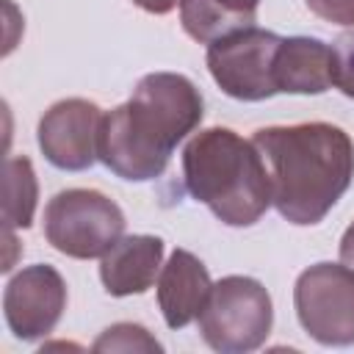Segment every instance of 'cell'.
<instances>
[{
  "label": "cell",
  "instance_id": "cell-13",
  "mask_svg": "<svg viewBox=\"0 0 354 354\" xmlns=\"http://www.w3.org/2000/svg\"><path fill=\"white\" fill-rule=\"evenodd\" d=\"M180 25L194 41L213 44L221 36L252 28L254 17L227 8L221 0H183L180 3Z\"/></svg>",
  "mask_w": 354,
  "mask_h": 354
},
{
  "label": "cell",
  "instance_id": "cell-12",
  "mask_svg": "<svg viewBox=\"0 0 354 354\" xmlns=\"http://www.w3.org/2000/svg\"><path fill=\"white\" fill-rule=\"evenodd\" d=\"M277 94H324L335 86L332 44L315 36H288L274 55Z\"/></svg>",
  "mask_w": 354,
  "mask_h": 354
},
{
  "label": "cell",
  "instance_id": "cell-4",
  "mask_svg": "<svg viewBox=\"0 0 354 354\" xmlns=\"http://www.w3.org/2000/svg\"><path fill=\"white\" fill-rule=\"evenodd\" d=\"M199 335L218 354H246L266 343L274 324V304L263 282L230 274L213 282L205 310L199 313Z\"/></svg>",
  "mask_w": 354,
  "mask_h": 354
},
{
  "label": "cell",
  "instance_id": "cell-19",
  "mask_svg": "<svg viewBox=\"0 0 354 354\" xmlns=\"http://www.w3.org/2000/svg\"><path fill=\"white\" fill-rule=\"evenodd\" d=\"M138 8H144L147 14H158V17H163V14H169L171 8H177L183 0H133Z\"/></svg>",
  "mask_w": 354,
  "mask_h": 354
},
{
  "label": "cell",
  "instance_id": "cell-7",
  "mask_svg": "<svg viewBox=\"0 0 354 354\" xmlns=\"http://www.w3.org/2000/svg\"><path fill=\"white\" fill-rule=\"evenodd\" d=\"M279 41L282 36L252 25L207 44L205 61L216 86L241 102H260L274 97V55Z\"/></svg>",
  "mask_w": 354,
  "mask_h": 354
},
{
  "label": "cell",
  "instance_id": "cell-17",
  "mask_svg": "<svg viewBox=\"0 0 354 354\" xmlns=\"http://www.w3.org/2000/svg\"><path fill=\"white\" fill-rule=\"evenodd\" d=\"M304 3L324 22H332L340 28H354V0H304Z\"/></svg>",
  "mask_w": 354,
  "mask_h": 354
},
{
  "label": "cell",
  "instance_id": "cell-18",
  "mask_svg": "<svg viewBox=\"0 0 354 354\" xmlns=\"http://www.w3.org/2000/svg\"><path fill=\"white\" fill-rule=\"evenodd\" d=\"M340 263L354 271V221L346 227V232L340 238Z\"/></svg>",
  "mask_w": 354,
  "mask_h": 354
},
{
  "label": "cell",
  "instance_id": "cell-14",
  "mask_svg": "<svg viewBox=\"0 0 354 354\" xmlns=\"http://www.w3.org/2000/svg\"><path fill=\"white\" fill-rule=\"evenodd\" d=\"M3 221L6 232L28 230L33 224L36 199H39V183L33 163L25 155H14L6 160V180H3Z\"/></svg>",
  "mask_w": 354,
  "mask_h": 354
},
{
  "label": "cell",
  "instance_id": "cell-5",
  "mask_svg": "<svg viewBox=\"0 0 354 354\" xmlns=\"http://www.w3.org/2000/svg\"><path fill=\"white\" fill-rule=\"evenodd\" d=\"M122 235V207L97 188L58 191L44 207V238L55 252L66 257H102Z\"/></svg>",
  "mask_w": 354,
  "mask_h": 354
},
{
  "label": "cell",
  "instance_id": "cell-8",
  "mask_svg": "<svg viewBox=\"0 0 354 354\" xmlns=\"http://www.w3.org/2000/svg\"><path fill=\"white\" fill-rule=\"evenodd\" d=\"M102 111L97 102L83 97H69L53 102L39 119V149L41 155L64 171H86L94 166L100 141Z\"/></svg>",
  "mask_w": 354,
  "mask_h": 354
},
{
  "label": "cell",
  "instance_id": "cell-11",
  "mask_svg": "<svg viewBox=\"0 0 354 354\" xmlns=\"http://www.w3.org/2000/svg\"><path fill=\"white\" fill-rule=\"evenodd\" d=\"M163 268V241L158 235H122L100 257L102 288L122 299L147 293Z\"/></svg>",
  "mask_w": 354,
  "mask_h": 354
},
{
  "label": "cell",
  "instance_id": "cell-20",
  "mask_svg": "<svg viewBox=\"0 0 354 354\" xmlns=\"http://www.w3.org/2000/svg\"><path fill=\"white\" fill-rule=\"evenodd\" d=\"M227 8H232V11H238V14H249V17H254L257 14V6H260V0H221Z\"/></svg>",
  "mask_w": 354,
  "mask_h": 354
},
{
  "label": "cell",
  "instance_id": "cell-2",
  "mask_svg": "<svg viewBox=\"0 0 354 354\" xmlns=\"http://www.w3.org/2000/svg\"><path fill=\"white\" fill-rule=\"evenodd\" d=\"M252 141L268 171L271 205L296 227L324 221L354 180V141L337 124H274L254 130Z\"/></svg>",
  "mask_w": 354,
  "mask_h": 354
},
{
  "label": "cell",
  "instance_id": "cell-15",
  "mask_svg": "<svg viewBox=\"0 0 354 354\" xmlns=\"http://www.w3.org/2000/svg\"><path fill=\"white\" fill-rule=\"evenodd\" d=\"M94 351H163V346L149 335L147 326L122 321L108 326L91 346Z\"/></svg>",
  "mask_w": 354,
  "mask_h": 354
},
{
  "label": "cell",
  "instance_id": "cell-1",
  "mask_svg": "<svg viewBox=\"0 0 354 354\" xmlns=\"http://www.w3.org/2000/svg\"><path fill=\"white\" fill-rule=\"evenodd\" d=\"M205 100L180 72H149L133 97L102 113L97 158L116 177L147 183L166 171L174 147L202 124Z\"/></svg>",
  "mask_w": 354,
  "mask_h": 354
},
{
  "label": "cell",
  "instance_id": "cell-9",
  "mask_svg": "<svg viewBox=\"0 0 354 354\" xmlns=\"http://www.w3.org/2000/svg\"><path fill=\"white\" fill-rule=\"evenodd\" d=\"M66 310V282L47 263L25 266L3 290L6 324L17 340L47 337Z\"/></svg>",
  "mask_w": 354,
  "mask_h": 354
},
{
  "label": "cell",
  "instance_id": "cell-16",
  "mask_svg": "<svg viewBox=\"0 0 354 354\" xmlns=\"http://www.w3.org/2000/svg\"><path fill=\"white\" fill-rule=\"evenodd\" d=\"M335 53V86L354 100V33H343L332 41Z\"/></svg>",
  "mask_w": 354,
  "mask_h": 354
},
{
  "label": "cell",
  "instance_id": "cell-3",
  "mask_svg": "<svg viewBox=\"0 0 354 354\" xmlns=\"http://www.w3.org/2000/svg\"><path fill=\"white\" fill-rule=\"evenodd\" d=\"M183 183L227 227H252L271 207V183L260 149L230 127H207L188 138Z\"/></svg>",
  "mask_w": 354,
  "mask_h": 354
},
{
  "label": "cell",
  "instance_id": "cell-6",
  "mask_svg": "<svg viewBox=\"0 0 354 354\" xmlns=\"http://www.w3.org/2000/svg\"><path fill=\"white\" fill-rule=\"evenodd\" d=\"M293 307L301 329L321 346H354V271L315 263L296 277Z\"/></svg>",
  "mask_w": 354,
  "mask_h": 354
},
{
  "label": "cell",
  "instance_id": "cell-10",
  "mask_svg": "<svg viewBox=\"0 0 354 354\" xmlns=\"http://www.w3.org/2000/svg\"><path fill=\"white\" fill-rule=\"evenodd\" d=\"M213 290L207 266L188 249H174L158 274V307L169 329H183L199 318Z\"/></svg>",
  "mask_w": 354,
  "mask_h": 354
}]
</instances>
